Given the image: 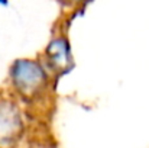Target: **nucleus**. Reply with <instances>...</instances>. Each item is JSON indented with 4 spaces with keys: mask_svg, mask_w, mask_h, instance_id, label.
<instances>
[{
    "mask_svg": "<svg viewBox=\"0 0 149 148\" xmlns=\"http://www.w3.org/2000/svg\"><path fill=\"white\" fill-rule=\"evenodd\" d=\"M10 83L13 90L25 99L38 96L47 86V74L44 68L31 60H19L10 68Z\"/></svg>",
    "mask_w": 149,
    "mask_h": 148,
    "instance_id": "obj_1",
    "label": "nucleus"
},
{
    "mask_svg": "<svg viewBox=\"0 0 149 148\" xmlns=\"http://www.w3.org/2000/svg\"><path fill=\"white\" fill-rule=\"evenodd\" d=\"M23 121L17 105L0 99V148L12 145L22 134Z\"/></svg>",
    "mask_w": 149,
    "mask_h": 148,
    "instance_id": "obj_2",
    "label": "nucleus"
},
{
    "mask_svg": "<svg viewBox=\"0 0 149 148\" xmlns=\"http://www.w3.org/2000/svg\"><path fill=\"white\" fill-rule=\"evenodd\" d=\"M49 57L55 68H64L67 62V45L64 39H55L49 45Z\"/></svg>",
    "mask_w": 149,
    "mask_h": 148,
    "instance_id": "obj_3",
    "label": "nucleus"
},
{
    "mask_svg": "<svg viewBox=\"0 0 149 148\" xmlns=\"http://www.w3.org/2000/svg\"><path fill=\"white\" fill-rule=\"evenodd\" d=\"M65 4H68V6H80V4H83V3H86L87 0H62Z\"/></svg>",
    "mask_w": 149,
    "mask_h": 148,
    "instance_id": "obj_4",
    "label": "nucleus"
}]
</instances>
